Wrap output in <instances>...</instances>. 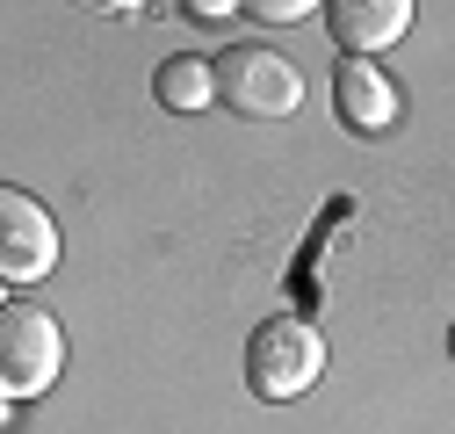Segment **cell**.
I'll return each mask as SVG.
<instances>
[{
  "label": "cell",
  "instance_id": "cell-1",
  "mask_svg": "<svg viewBox=\"0 0 455 434\" xmlns=\"http://www.w3.org/2000/svg\"><path fill=\"white\" fill-rule=\"evenodd\" d=\"M325 334L311 318H297V311H275V318H260L253 326V341H246V384H253V398H267V406H290V398H304L318 376H325Z\"/></svg>",
  "mask_w": 455,
  "mask_h": 434
},
{
  "label": "cell",
  "instance_id": "cell-2",
  "mask_svg": "<svg viewBox=\"0 0 455 434\" xmlns=\"http://www.w3.org/2000/svg\"><path fill=\"white\" fill-rule=\"evenodd\" d=\"M217 101L239 124H282L304 101V73L275 44H232V51H217Z\"/></svg>",
  "mask_w": 455,
  "mask_h": 434
},
{
  "label": "cell",
  "instance_id": "cell-3",
  "mask_svg": "<svg viewBox=\"0 0 455 434\" xmlns=\"http://www.w3.org/2000/svg\"><path fill=\"white\" fill-rule=\"evenodd\" d=\"M59 369H66V326L29 297H8L0 304V391H8V406L44 398L59 384Z\"/></svg>",
  "mask_w": 455,
  "mask_h": 434
},
{
  "label": "cell",
  "instance_id": "cell-4",
  "mask_svg": "<svg viewBox=\"0 0 455 434\" xmlns=\"http://www.w3.org/2000/svg\"><path fill=\"white\" fill-rule=\"evenodd\" d=\"M59 268V225L29 189H0V283L29 290Z\"/></svg>",
  "mask_w": 455,
  "mask_h": 434
},
{
  "label": "cell",
  "instance_id": "cell-5",
  "mask_svg": "<svg viewBox=\"0 0 455 434\" xmlns=\"http://www.w3.org/2000/svg\"><path fill=\"white\" fill-rule=\"evenodd\" d=\"M332 108H339V124H347L355 138H383L397 124V87L369 59H339L332 66Z\"/></svg>",
  "mask_w": 455,
  "mask_h": 434
},
{
  "label": "cell",
  "instance_id": "cell-6",
  "mask_svg": "<svg viewBox=\"0 0 455 434\" xmlns=\"http://www.w3.org/2000/svg\"><path fill=\"white\" fill-rule=\"evenodd\" d=\"M405 29H412V0H332V44L347 59L390 51Z\"/></svg>",
  "mask_w": 455,
  "mask_h": 434
},
{
  "label": "cell",
  "instance_id": "cell-7",
  "mask_svg": "<svg viewBox=\"0 0 455 434\" xmlns=\"http://www.w3.org/2000/svg\"><path fill=\"white\" fill-rule=\"evenodd\" d=\"M152 94H159V108H174V117H196V108L217 101V59H166L152 73Z\"/></svg>",
  "mask_w": 455,
  "mask_h": 434
},
{
  "label": "cell",
  "instance_id": "cell-8",
  "mask_svg": "<svg viewBox=\"0 0 455 434\" xmlns=\"http://www.w3.org/2000/svg\"><path fill=\"white\" fill-rule=\"evenodd\" d=\"M246 22H267V29H282V22H304V15H318L311 0H246L239 8Z\"/></svg>",
  "mask_w": 455,
  "mask_h": 434
},
{
  "label": "cell",
  "instance_id": "cell-9",
  "mask_svg": "<svg viewBox=\"0 0 455 434\" xmlns=\"http://www.w3.org/2000/svg\"><path fill=\"white\" fill-rule=\"evenodd\" d=\"M188 22H203V29H217V22H232L239 8H210V0H188V8H181Z\"/></svg>",
  "mask_w": 455,
  "mask_h": 434
},
{
  "label": "cell",
  "instance_id": "cell-10",
  "mask_svg": "<svg viewBox=\"0 0 455 434\" xmlns=\"http://www.w3.org/2000/svg\"><path fill=\"white\" fill-rule=\"evenodd\" d=\"M448 362H455V318H448Z\"/></svg>",
  "mask_w": 455,
  "mask_h": 434
}]
</instances>
